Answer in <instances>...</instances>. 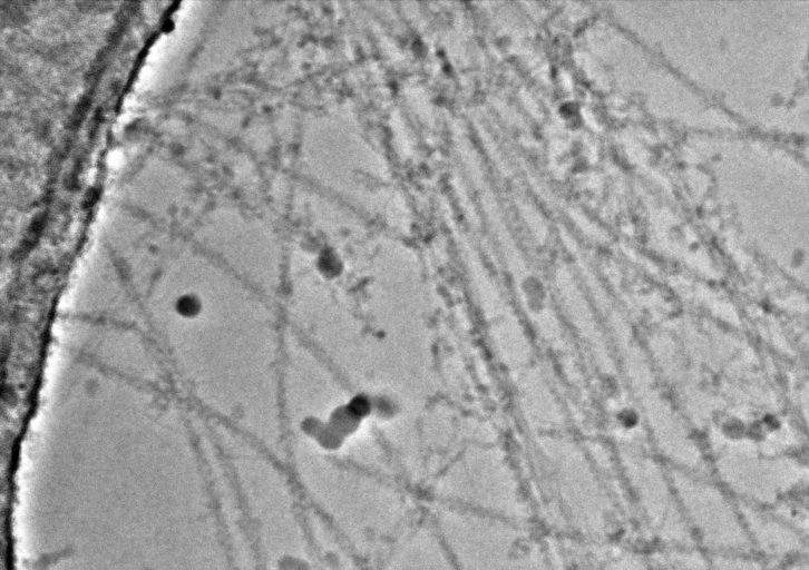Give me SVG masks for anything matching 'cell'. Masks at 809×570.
<instances>
[{
	"instance_id": "cell-1",
	"label": "cell",
	"mask_w": 809,
	"mask_h": 570,
	"mask_svg": "<svg viewBox=\"0 0 809 570\" xmlns=\"http://www.w3.org/2000/svg\"><path fill=\"white\" fill-rule=\"evenodd\" d=\"M275 570H309L308 566L296 558H284Z\"/></svg>"
}]
</instances>
